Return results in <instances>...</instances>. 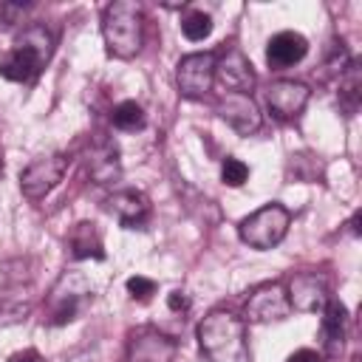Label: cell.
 <instances>
[{
    "mask_svg": "<svg viewBox=\"0 0 362 362\" xmlns=\"http://www.w3.org/2000/svg\"><path fill=\"white\" fill-rule=\"evenodd\" d=\"M102 37L107 54L116 59H133L144 40V11L133 0H116L102 11Z\"/></svg>",
    "mask_w": 362,
    "mask_h": 362,
    "instance_id": "obj_1",
    "label": "cell"
},
{
    "mask_svg": "<svg viewBox=\"0 0 362 362\" xmlns=\"http://www.w3.org/2000/svg\"><path fill=\"white\" fill-rule=\"evenodd\" d=\"M246 322L232 311H209L198 322V345L209 362H238L243 356Z\"/></svg>",
    "mask_w": 362,
    "mask_h": 362,
    "instance_id": "obj_2",
    "label": "cell"
},
{
    "mask_svg": "<svg viewBox=\"0 0 362 362\" xmlns=\"http://www.w3.org/2000/svg\"><path fill=\"white\" fill-rule=\"evenodd\" d=\"M51 45L54 37L45 31V25H28L17 45L11 51H6V57L0 59V76L8 82H31L40 76L42 65L51 57Z\"/></svg>",
    "mask_w": 362,
    "mask_h": 362,
    "instance_id": "obj_3",
    "label": "cell"
},
{
    "mask_svg": "<svg viewBox=\"0 0 362 362\" xmlns=\"http://www.w3.org/2000/svg\"><path fill=\"white\" fill-rule=\"evenodd\" d=\"M288 223H291V212L283 204H266L240 221L238 235L252 249H272L286 238Z\"/></svg>",
    "mask_w": 362,
    "mask_h": 362,
    "instance_id": "obj_4",
    "label": "cell"
},
{
    "mask_svg": "<svg viewBox=\"0 0 362 362\" xmlns=\"http://www.w3.org/2000/svg\"><path fill=\"white\" fill-rule=\"evenodd\" d=\"M65 170H68V156H62V153H51V156H42V158L31 161L20 173V189H23V195L31 198V201L45 198L62 181Z\"/></svg>",
    "mask_w": 362,
    "mask_h": 362,
    "instance_id": "obj_5",
    "label": "cell"
},
{
    "mask_svg": "<svg viewBox=\"0 0 362 362\" xmlns=\"http://www.w3.org/2000/svg\"><path fill=\"white\" fill-rule=\"evenodd\" d=\"M215 54L212 51H201V54H187L181 57L178 68H175V82L181 96L187 99H201L209 93L212 82H215Z\"/></svg>",
    "mask_w": 362,
    "mask_h": 362,
    "instance_id": "obj_6",
    "label": "cell"
},
{
    "mask_svg": "<svg viewBox=\"0 0 362 362\" xmlns=\"http://www.w3.org/2000/svg\"><path fill=\"white\" fill-rule=\"evenodd\" d=\"M291 311L288 305V294L283 283H263L257 286L243 308V317L249 322H272V320H286Z\"/></svg>",
    "mask_w": 362,
    "mask_h": 362,
    "instance_id": "obj_7",
    "label": "cell"
},
{
    "mask_svg": "<svg viewBox=\"0 0 362 362\" xmlns=\"http://www.w3.org/2000/svg\"><path fill=\"white\" fill-rule=\"evenodd\" d=\"M178 342L156 328H139L127 342V362H173Z\"/></svg>",
    "mask_w": 362,
    "mask_h": 362,
    "instance_id": "obj_8",
    "label": "cell"
},
{
    "mask_svg": "<svg viewBox=\"0 0 362 362\" xmlns=\"http://www.w3.org/2000/svg\"><path fill=\"white\" fill-rule=\"evenodd\" d=\"M218 116L240 136H252L255 130H260V107L249 93H235L226 90L218 102Z\"/></svg>",
    "mask_w": 362,
    "mask_h": 362,
    "instance_id": "obj_9",
    "label": "cell"
},
{
    "mask_svg": "<svg viewBox=\"0 0 362 362\" xmlns=\"http://www.w3.org/2000/svg\"><path fill=\"white\" fill-rule=\"evenodd\" d=\"M286 294H288V305L297 308V311H322L325 303L331 300L325 277L314 274V272L294 274L288 288H286Z\"/></svg>",
    "mask_w": 362,
    "mask_h": 362,
    "instance_id": "obj_10",
    "label": "cell"
},
{
    "mask_svg": "<svg viewBox=\"0 0 362 362\" xmlns=\"http://www.w3.org/2000/svg\"><path fill=\"white\" fill-rule=\"evenodd\" d=\"M308 96H311L308 85L294 82V79H277V82H272V85L266 88V102H269L272 113L280 116V119L297 116V113L305 107Z\"/></svg>",
    "mask_w": 362,
    "mask_h": 362,
    "instance_id": "obj_11",
    "label": "cell"
},
{
    "mask_svg": "<svg viewBox=\"0 0 362 362\" xmlns=\"http://www.w3.org/2000/svg\"><path fill=\"white\" fill-rule=\"evenodd\" d=\"M215 79H218L226 90L246 93V90L255 85V71H252L249 59H246L238 48H229L221 59H215Z\"/></svg>",
    "mask_w": 362,
    "mask_h": 362,
    "instance_id": "obj_12",
    "label": "cell"
},
{
    "mask_svg": "<svg viewBox=\"0 0 362 362\" xmlns=\"http://www.w3.org/2000/svg\"><path fill=\"white\" fill-rule=\"evenodd\" d=\"M308 51V40L297 31H277L269 45H266V62L274 68V71H283V68H291L297 65Z\"/></svg>",
    "mask_w": 362,
    "mask_h": 362,
    "instance_id": "obj_13",
    "label": "cell"
},
{
    "mask_svg": "<svg viewBox=\"0 0 362 362\" xmlns=\"http://www.w3.org/2000/svg\"><path fill=\"white\" fill-rule=\"evenodd\" d=\"M107 209L119 218V223L124 229H141L150 215V201L139 189H124V192H116L107 198Z\"/></svg>",
    "mask_w": 362,
    "mask_h": 362,
    "instance_id": "obj_14",
    "label": "cell"
},
{
    "mask_svg": "<svg viewBox=\"0 0 362 362\" xmlns=\"http://www.w3.org/2000/svg\"><path fill=\"white\" fill-rule=\"evenodd\" d=\"M85 164H88V175H90L96 184H113V181H119V175H122L119 150H116V144H110V141H96V144L88 150Z\"/></svg>",
    "mask_w": 362,
    "mask_h": 362,
    "instance_id": "obj_15",
    "label": "cell"
},
{
    "mask_svg": "<svg viewBox=\"0 0 362 362\" xmlns=\"http://www.w3.org/2000/svg\"><path fill=\"white\" fill-rule=\"evenodd\" d=\"M68 246H71V255H74L76 260H88V257L102 260V257H105L102 235H99L96 223H90V221H82V223H76V226L71 229Z\"/></svg>",
    "mask_w": 362,
    "mask_h": 362,
    "instance_id": "obj_16",
    "label": "cell"
},
{
    "mask_svg": "<svg viewBox=\"0 0 362 362\" xmlns=\"http://www.w3.org/2000/svg\"><path fill=\"white\" fill-rule=\"evenodd\" d=\"M345 322H348V311L339 300H328L322 308V339L328 351H339L342 339H345Z\"/></svg>",
    "mask_w": 362,
    "mask_h": 362,
    "instance_id": "obj_17",
    "label": "cell"
},
{
    "mask_svg": "<svg viewBox=\"0 0 362 362\" xmlns=\"http://www.w3.org/2000/svg\"><path fill=\"white\" fill-rule=\"evenodd\" d=\"M82 294H88V288H79V291H68V294H65V291L57 286V288H54V305H51V325H65V322L76 320Z\"/></svg>",
    "mask_w": 362,
    "mask_h": 362,
    "instance_id": "obj_18",
    "label": "cell"
},
{
    "mask_svg": "<svg viewBox=\"0 0 362 362\" xmlns=\"http://www.w3.org/2000/svg\"><path fill=\"white\" fill-rule=\"evenodd\" d=\"M110 122H113V127L133 133V130H141V127H144V110H141V105H139V102L124 99V102H119V105L113 107Z\"/></svg>",
    "mask_w": 362,
    "mask_h": 362,
    "instance_id": "obj_19",
    "label": "cell"
},
{
    "mask_svg": "<svg viewBox=\"0 0 362 362\" xmlns=\"http://www.w3.org/2000/svg\"><path fill=\"white\" fill-rule=\"evenodd\" d=\"M181 31H184L187 40L201 42V40H206L212 34V17L204 14V11H192V14H187L181 20Z\"/></svg>",
    "mask_w": 362,
    "mask_h": 362,
    "instance_id": "obj_20",
    "label": "cell"
},
{
    "mask_svg": "<svg viewBox=\"0 0 362 362\" xmlns=\"http://www.w3.org/2000/svg\"><path fill=\"white\" fill-rule=\"evenodd\" d=\"M221 178H223V184H229V187H240V184L249 178V167H246L240 158H226V161L221 164Z\"/></svg>",
    "mask_w": 362,
    "mask_h": 362,
    "instance_id": "obj_21",
    "label": "cell"
},
{
    "mask_svg": "<svg viewBox=\"0 0 362 362\" xmlns=\"http://www.w3.org/2000/svg\"><path fill=\"white\" fill-rule=\"evenodd\" d=\"M127 291H130V297H133V300H150V297L156 294V280L136 274V277H130V280H127Z\"/></svg>",
    "mask_w": 362,
    "mask_h": 362,
    "instance_id": "obj_22",
    "label": "cell"
},
{
    "mask_svg": "<svg viewBox=\"0 0 362 362\" xmlns=\"http://www.w3.org/2000/svg\"><path fill=\"white\" fill-rule=\"evenodd\" d=\"M25 8V3H0V28H11L14 23H20Z\"/></svg>",
    "mask_w": 362,
    "mask_h": 362,
    "instance_id": "obj_23",
    "label": "cell"
},
{
    "mask_svg": "<svg viewBox=\"0 0 362 362\" xmlns=\"http://www.w3.org/2000/svg\"><path fill=\"white\" fill-rule=\"evenodd\" d=\"M167 305H170V311H187L189 308V297L184 291H173L167 297Z\"/></svg>",
    "mask_w": 362,
    "mask_h": 362,
    "instance_id": "obj_24",
    "label": "cell"
},
{
    "mask_svg": "<svg viewBox=\"0 0 362 362\" xmlns=\"http://www.w3.org/2000/svg\"><path fill=\"white\" fill-rule=\"evenodd\" d=\"M286 362H322V356H320L317 351H311V348H300V351H294Z\"/></svg>",
    "mask_w": 362,
    "mask_h": 362,
    "instance_id": "obj_25",
    "label": "cell"
},
{
    "mask_svg": "<svg viewBox=\"0 0 362 362\" xmlns=\"http://www.w3.org/2000/svg\"><path fill=\"white\" fill-rule=\"evenodd\" d=\"M8 362H45L34 348H28V351H20V354H14Z\"/></svg>",
    "mask_w": 362,
    "mask_h": 362,
    "instance_id": "obj_26",
    "label": "cell"
}]
</instances>
